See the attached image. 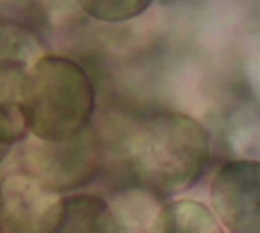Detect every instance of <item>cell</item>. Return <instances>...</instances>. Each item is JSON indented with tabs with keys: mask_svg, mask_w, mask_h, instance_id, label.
<instances>
[{
	"mask_svg": "<svg viewBox=\"0 0 260 233\" xmlns=\"http://www.w3.org/2000/svg\"><path fill=\"white\" fill-rule=\"evenodd\" d=\"M126 158L138 186L162 201L177 199L203 176L209 134L187 113L160 111L134 126L126 142Z\"/></svg>",
	"mask_w": 260,
	"mask_h": 233,
	"instance_id": "6da1fadb",
	"label": "cell"
},
{
	"mask_svg": "<svg viewBox=\"0 0 260 233\" xmlns=\"http://www.w3.org/2000/svg\"><path fill=\"white\" fill-rule=\"evenodd\" d=\"M22 109L30 136L51 142L69 140L91 126L93 81L77 61L47 53L28 71Z\"/></svg>",
	"mask_w": 260,
	"mask_h": 233,
	"instance_id": "7a4b0ae2",
	"label": "cell"
},
{
	"mask_svg": "<svg viewBox=\"0 0 260 233\" xmlns=\"http://www.w3.org/2000/svg\"><path fill=\"white\" fill-rule=\"evenodd\" d=\"M98 166L100 142L91 126L61 142L35 136L22 142V172L61 195L89 184L98 174Z\"/></svg>",
	"mask_w": 260,
	"mask_h": 233,
	"instance_id": "3957f363",
	"label": "cell"
},
{
	"mask_svg": "<svg viewBox=\"0 0 260 233\" xmlns=\"http://www.w3.org/2000/svg\"><path fill=\"white\" fill-rule=\"evenodd\" d=\"M211 211L232 233H260V160L236 158L217 168L209 186Z\"/></svg>",
	"mask_w": 260,
	"mask_h": 233,
	"instance_id": "277c9868",
	"label": "cell"
},
{
	"mask_svg": "<svg viewBox=\"0 0 260 233\" xmlns=\"http://www.w3.org/2000/svg\"><path fill=\"white\" fill-rule=\"evenodd\" d=\"M65 195L41 184L26 172L0 180V229L4 233H53Z\"/></svg>",
	"mask_w": 260,
	"mask_h": 233,
	"instance_id": "5b68a950",
	"label": "cell"
},
{
	"mask_svg": "<svg viewBox=\"0 0 260 233\" xmlns=\"http://www.w3.org/2000/svg\"><path fill=\"white\" fill-rule=\"evenodd\" d=\"M28 71L22 65L0 63V142L8 146L22 144L30 136L22 109Z\"/></svg>",
	"mask_w": 260,
	"mask_h": 233,
	"instance_id": "8992f818",
	"label": "cell"
},
{
	"mask_svg": "<svg viewBox=\"0 0 260 233\" xmlns=\"http://www.w3.org/2000/svg\"><path fill=\"white\" fill-rule=\"evenodd\" d=\"M53 233H118L108 199L93 192L65 195L63 213Z\"/></svg>",
	"mask_w": 260,
	"mask_h": 233,
	"instance_id": "52a82bcc",
	"label": "cell"
},
{
	"mask_svg": "<svg viewBox=\"0 0 260 233\" xmlns=\"http://www.w3.org/2000/svg\"><path fill=\"white\" fill-rule=\"evenodd\" d=\"M148 233H225L215 213L195 199H169L160 205Z\"/></svg>",
	"mask_w": 260,
	"mask_h": 233,
	"instance_id": "ba28073f",
	"label": "cell"
},
{
	"mask_svg": "<svg viewBox=\"0 0 260 233\" xmlns=\"http://www.w3.org/2000/svg\"><path fill=\"white\" fill-rule=\"evenodd\" d=\"M108 203H110L118 233H148L165 201L148 192L146 188L136 186V188L116 192L112 199H108Z\"/></svg>",
	"mask_w": 260,
	"mask_h": 233,
	"instance_id": "9c48e42d",
	"label": "cell"
},
{
	"mask_svg": "<svg viewBox=\"0 0 260 233\" xmlns=\"http://www.w3.org/2000/svg\"><path fill=\"white\" fill-rule=\"evenodd\" d=\"M47 55L41 38L18 22H0V63L32 69Z\"/></svg>",
	"mask_w": 260,
	"mask_h": 233,
	"instance_id": "30bf717a",
	"label": "cell"
},
{
	"mask_svg": "<svg viewBox=\"0 0 260 233\" xmlns=\"http://www.w3.org/2000/svg\"><path fill=\"white\" fill-rule=\"evenodd\" d=\"M79 10L100 22H128L142 16L154 0H75Z\"/></svg>",
	"mask_w": 260,
	"mask_h": 233,
	"instance_id": "8fae6325",
	"label": "cell"
},
{
	"mask_svg": "<svg viewBox=\"0 0 260 233\" xmlns=\"http://www.w3.org/2000/svg\"><path fill=\"white\" fill-rule=\"evenodd\" d=\"M14 146H8V144H4V142H0V164L4 162V158L10 154V150H12Z\"/></svg>",
	"mask_w": 260,
	"mask_h": 233,
	"instance_id": "7c38bea8",
	"label": "cell"
},
{
	"mask_svg": "<svg viewBox=\"0 0 260 233\" xmlns=\"http://www.w3.org/2000/svg\"><path fill=\"white\" fill-rule=\"evenodd\" d=\"M0 233H4V231H2V229H0Z\"/></svg>",
	"mask_w": 260,
	"mask_h": 233,
	"instance_id": "4fadbf2b",
	"label": "cell"
}]
</instances>
